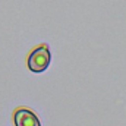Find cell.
<instances>
[{"label": "cell", "instance_id": "2", "mask_svg": "<svg viewBox=\"0 0 126 126\" xmlns=\"http://www.w3.org/2000/svg\"><path fill=\"white\" fill-rule=\"evenodd\" d=\"M13 123H15V126H41L38 116L32 110L25 109V107H21V109L15 110Z\"/></svg>", "mask_w": 126, "mask_h": 126}, {"label": "cell", "instance_id": "1", "mask_svg": "<svg viewBox=\"0 0 126 126\" xmlns=\"http://www.w3.org/2000/svg\"><path fill=\"white\" fill-rule=\"evenodd\" d=\"M51 63V51H50V47L47 44H41L38 47H35L30 53L28 56V69L31 70L32 73H43L48 69Z\"/></svg>", "mask_w": 126, "mask_h": 126}]
</instances>
